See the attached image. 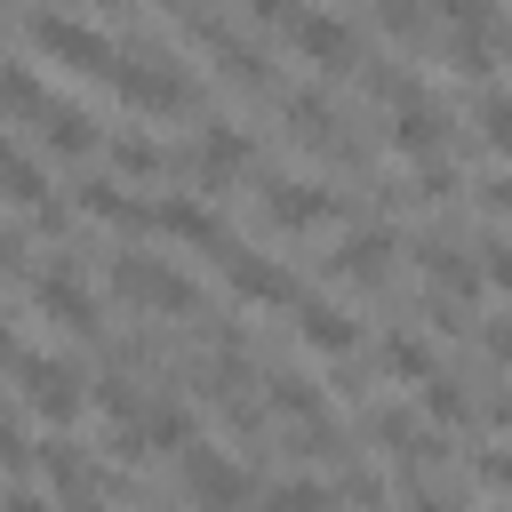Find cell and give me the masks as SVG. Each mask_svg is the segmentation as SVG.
I'll list each match as a JSON object with an SVG mask.
<instances>
[{
	"label": "cell",
	"instance_id": "obj_2",
	"mask_svg": "<svg viewBox=\"0 0 512 512\" xmlns=\"http://www.w3.org/2000/svg\"><path fill=\"white\" fill-rule=\"evenodd\" d=\"M280 40L304 64H320V72H352L360 64V24L352 16H328V8H288L280 16Z\"/></svg>",
	"mask_w": 512,
	"mask_h": 512
},
{
	"label": "cell",
	"instance_id": "obj_28",
	"mask_svg": "<svg viewBox=\"0 0 512 512\" xmlns=\"http://www.w3.org/2000/svg\"><path fill=\"white\" fill-rule=\"evenodd\" d=\"M480 208H496V216H512V168H496V176L480 184Z\"/></svg>",
	"mask_w": 512,
	"mask_h": 512
},
{
	"label": "cell",
	"instance_id": "obj_9",
	"mask_svg": "<svg viewBox=\"0 0 512 512\" xmlns=\"http://www.w3.org/2000/svg\"><path fill=\"white\" fill-rule=\"evenodd\" d=\"M224 280H232V296H248V304H304V288H296V272L288 264H272V256H256V248H224Z\"/></svg>",
	"mask_w": 512,
	"mask_h": 512
},
{
	"label": "cell",
	"instance_id": "obj_34",
	"mask_svg": "<svg viewBox=\"0 0 512 512\" xmlns=\"http://www.w3.org/2000/svg\"><path fill=\"white\" fill-rule=\"evenodd\" d=\"M496 48H504V64H512V16H504V24H496Z\"/></svg>",
	"mask_w": 512,
	"mask_h": 512
},
{
	"label": "cell",
	"instance_id": "obj_14",
	"mask_svg": "<svg viewBox=\"0 0 512 512\" xmlns=\"http://www.w3.org/2000/svg\"><path fill=\"white\" fill-rule=\"evenodd\" d=\"M40 144H48V152H88V144H96L88 104H64V96H56V104L40 112Z\"/></svg>",
	"mask_w": 512,
	"mask_h": 512
},
{
	"label": "cell",
	"instance_id": "obj_5",
	"mask_svg": "<svg viewBox=\"0 0 512 512\" xmlns=\"http://www.w3.org/2000/svg\"><path fill=\"white\" fill-rule=\"evenodd\" d=\"M16 384H24V408L48 416V424L80 416V400H88V392H80L88 376H80L72 360H56V352H24V360H16Z\"/></svg>",
	"mask_w": 512,
	"mask_h": 512
},
{
	"label": "cell",
	"instance_id": "obj_8",
	"mask_svg": "<svg viewBox=\"0 0 512 512\" xmlns=\"http://www.w3.org/2000/svg\"><path fill=\"white\" fill-rule=\"evenodd\" d=\"M152 232H168V240H184V248H208V256L232 248V240H224V216H216L208 200H192V192H160V200H152Z\"/></svg>",
	"mask_w": 512,
	"mask_h": 512
},
{
	"label": "cell",
	"instance_id": "obj_25",
	"mask_svg": "<svg viewBox=\"0 0 512 512\" xmlns=\"http://www.w3.org/2000/svg\"><path fill=\"white\" fill-rule=\"evenodd\" d=\"M424 416H440V424H464L472 416V400L456 392V376H424Z\"/></svg>",
	"mask_w": 512,
	"mask_h": 512
},
{
	"label": "cell",
	"instance_id": "obj_23",
	"mask_svg": "<svg viewBox=\"0 0 512 512\" xmlns=\"http://www.w3.org/2000/svg\"><path fill=\"white\" fill-rule=\"evenodd\" d=\"M264 512H336V496L320 480H280V488H264Z\"/></svg>",
	"mask_w": 512,
	"mask_h": 512
},
{
	"label": "cell",
	"instance_id": "obj_12",
	"mask_svg": "<svg viewBox=\"0 0 512 512\" xmlns=\"http://www.w3.org/2000/svg\"><path fill=\"white\" fill-rule=\"evenodd\" d=\"M296 336H304L312 352H352V344H360V320H352L344 304H320V296H304V304H296Z\"/></svg>",
	"mask_w": 512,
	"mask_h": 512
},
{
	"label": "cell",
	"instance_id": "obj_22",
	"mask_svg": "<svg viewBox=\"0 0 512 512\" xmlns=\"http://www.w3.org/2000/svg\"><path fill=\"white\" fill-rule=\"evenodd\" d=\"M472 120H480V144H488V152H512V96H504L496 80L472 96Z\"/></svg>",
	"mask_w": 512,
	"mask_h": 512
},
{
	"label": "cell",
	"instance_id": "obj_33",
	"mask_svg": "<svg viewBox=\"0 0 512 512\" xmlns=\"http://www.w3.org/2000/svg\"><path fill=\"white\" fill-rule=\"evenodd\" d=\"M24 352H16V336H8V320H0V368H16Z\"/></svg>",
	"mask_w": 512,
	"mask_h": 512
},
{
	"label": "cell",
	"instance_id": "obj_31",
	"mask_svg": "<svg viewBox=\"0 0 512 512\" xmlns=\"http://www.w3.org/2000/svg\"><path fill=\"white\" fill-rule=\"evenodd\" d=\"M0 512H48V504H40L32 488H8V496H0Z\"/></svg>",
	"mask_w": 512,
	"mask_h": 512
},
{
	"label": "cell",
	"instance_id": "obj_15",
	"mask_svg": "<svg viewBox=\"0 0 512 512\" xmlns=\"http://www.w3.org/2000/svg\"><path fill=\"white\" fill-rule=\"evenodd\" d=\"M80 208H88L96 224H152V208H144V200H128V192H120V176H88V184H80Z\"/></svg>",
	"mask_w": 512,
	"mask_h": 512
},
{
	"label": "cell",
	"instance_id": "obj_3",
	"mask_svg": "<svg viewBox=\"0 0 512 512\" xmlns=\"http://www.w3.org/2000/svg\"><path fill=\"white\" fill-rule=\"evenodd\" d=\"M112 288H120L128 304H144L152 320H176V312H192V304H200V296H192V280H184L168 256H128V248L112 256Z\"/></svg>",
	"mask_w": 512,
	"mask_h": 512
},
{
	"label": "cell",
	"instance_id": "obj_30",
	"mask_svg": "<svg viewBox=\"0 0 512 512\" xmlns=\"http://www.w3.org/2000/svg\"><path fill=\"white\" fill-rule=\"evenodd\" d=\"M480 344H488V360H512V312H504V320H488V328H480Z\"/></svg>",
	"mask_w": 512,
	"mask_h": 512
},
{
	"label": "cell",
	"instance_id": "obj_6",
	"mask_svg": "<svg viewBox=\"0 0 512 512\" xmlns=\"http://www.w3.org/2000/svg\"><path fill=\"white\" fill-rule=\"evenodd\" d=\"M32 304H40V312H48L56 328H72V336H96V328H104V320H96V296L80 288V272H72L64 256L32 272Z\"/></svg>",
	"mask_w": 512,
	"mask_h": 512
},
{
	"label": "cell",
	"instance_id": "obj_1",
	"mask_svg": "<svg viewBox=\"0 0 512 512\" xmlns=\"http://www.w3.org/2000/svg\"><path fill=\"white\" fill-rule=\"evenodd\" d=\"M24 40H32L40 56H56V64H80V72H112V64H120L112 32H104V24H88V16L32 8V16H24Z\"/></svg>",
	"mask_w": 512,
	"mask_h": 512
},
{
	"label": "cell",
	"instance_id": "obj_20",
	"mask_svg": "<svg viewBox=\"0 0 512 512\" xmlns=\"http://www.w3.org/2000/svg\"><path fill=\"white\" fill-rule=\"evenodd\" d=\"M0 192H8L16 208H48V176H40V160L8 144V152H0Z\"/></svg>",
	"mask_w": 512,
	"mask_h": 512
},
{
	"label": "cell",
	"instance_id": "obj_7",
	"mask_svg": "<svg viewBox=\"0 0 512 512\" xmlns=\"http://www.w3.org/2000/svg\"><path fill=\"white\" fill-rule=\"evenodd\" d=\"M392 152L416 160V168H440V152H448V112H440L432 96L392 104Z\"/></svg>",
	"mask_w": 512,
	"mask_h": 512
},
{
	"label": "cell",
	"instance_id": "obj_19",
	"mask_svg": "<svg viewBox=\"0 0 512 512\" xmlns=\"http://www.w3.org/2000/svg\"><path fill=\"white\" fill-rule=\"evenodd\" d=\"M40 472H48V488H64L72 504H88V480H96V464H88L72 440H48V448H40Z\"/></svg>",
	"mask_w": 512,
	"mask_h": 512
},
{
	"label": "cell",
	"instance_id": "obj_27",
	"mask_svg": "<svg viewBox=\"0 0 512 512\" xmlns=\"http://www.w3.org/2000/svg\"><path fill=\"white\" fill-rule=\"evenodd\" d=\"M480 280H496L512 296V240H480Z\"/></svg>",
	"mask_w": 512,
	"mask_h": 512
},
{
	"label": "cell",
	"instance_id": "obj_4",
	"mask_svg": "<svg viewBox=\"0 0 512 512\" xmlns=\"http://www.w3.org/2000/svg\"><path fill=\"white\" fill-rule=\"evenodd\" d=\"M184 504L192 512H248L256 504V480L240 472V456H224V448H184Z\"/></svg>",
	"mask_w": 512,
	"mask_h": 512
},
{
	"label": "cell",
	"instance_id": "obj_32",
	"mask_svg": "<svg viewBox=\"0 0 512 512\" xmlns=\"http://www.w3.org/2000/svg\"><path fill=\"white\" fill-rule=\"evenodd\" d=\"M488 416H496V424L512 432V392H496V400H488Z\"/></svg>",
	"mask_w": 512,
	"mask_h": 512
},
{
	"label": "cell",
	"instance_id": "obj_16",
	"mask_svg": "<svg viewBox=\"0 0 512 512\" xmlns=\"http://www.w3.org/2000/svg\"><path fill=\"white\" fill-rule=\"evenodd\" d=\"M272 408H280V416H296L304 432H320V424H328L320 384H312V376H296V368H280V376H272Z\"/></svg>",
	"mask_w": 512,
	"mask_h": 512
},
{
	"label": "cell",
	"instance_id": "obj_11",
	"mask_svg": "<svg viewBox=\"0 0 512 512\" xmlns=\"http://www.w3.org/2000/svg\"><path fill=\"white\" fill-rule=\"evenodd\" d=\"M392 224H360V232H344L336 240V256H328V272L336 280H352V288H384V272H392Z\"/></svg>",
	"mask_w": 512,
	"mask_h": 512
},
{
	"label": "cell",
	"instance_id": "obj_10",
	"mask_svg": "<svg viewBox=\"0 0 512 512\" xmlns=\"http://www.w3.org/2000/svg\"><path fill=\"white\" fill-rule=\"evenodd\" d=\"M264 216H272L280 232H312V224L336 216V192L312 184V176H272V184H264Z\"/></svg>",
	"mask_w": 512,
	"mask_h": 512
},
{
	"label": "cell",
	"instance_id": "obj_17",
	"mask_svg": "<svg viewBox=\"0 0 512 512\" xmlns=\"http://www.w3.org/2000/svg\"><path fill=\"white\" fill-rule=\"evenodd\" d=\"M56 96L40 88V72L32 64H16V56H0V112H16V120H40Z\"/></svg>",
	"mask_w": 512,
	"mask_h": 512
},
{
	"label": "cell",
	"instance_id": "obj_24",
	"mask_svg": "<svg viewBox=\"0 0 512 512\" xmlns=\"http://www.w3.org/2000/svg\"><path fill=\"white\" fill-rule=\"evenodd\" d=\"M376 32H392V40H432L440 16H424V8H408V0H384V8H376Z\"/></svg>",
	"mask_w": 512,
	"mask_h": 512
},
{
	"label": "cell",
	"instance_id": "obj_18",
	"mask_svg": "<svg viewBox=\"0 0 512 512\" xmlns=\"http://www.w3.org/2000/svg\"><path fill=\"white\" fill-rule=\"evenodd\" d=\"M104 160H112V176H136V184H152V176H168V168H176L152 136H112V144H104Z\"/></svg>",
	"mask_w": 512,
	"mask_h": 512
},
{
	"label": "cell",
	"instance_id": "obj_26",
	"mask_svg": "<svg viewBox=\"0 0 512 512\" xmlns=\"http://www.w3.org/2000/svg\"><path fill=\"white\" fill-rule=\"evenodd\" d=\"M472 480L496 488V496H512V448H480V456H472Z\"/></svg>",
	"mask_w": 512,
	"mask_h": 512
},
{
	"label": "cell",
	"instance_id": "obj_13",
	"mask_svg": "<svg viewBox=\"0 0 512 512\" xmlns=\"http://www.w3.org/2000/svg\"><path fill=\"white\" fill-rule=\"evenodd\" d=\"M416 264H424L448 296H472V280H480V264H464V248H456L448 232H416Z\"/></svg>",
	"mask_w": 512,
	"mask_h": 512
},
{
	"label": "cell",
	"instance_id": "obj_21",
	"mask_svg": "<svg viewBox=\"0 0 512 512\" xmlns=\"http://www.w3.org/2000/svg\"><path fill=\"white\" fill-rule=\"evenodd\" d=\"M376 368H384V376H408V384L440 376V368H432V344H424V336H384V344H376Z\"/></svg>",
	"mask_w": 512,
	"mask_h": 512
},
{
	"label": "cell",
	"instance_id": "obj_29",
	"mask_svg": "<svg viewBox=\"0 0 512 512\" xmlns=\"http://www.w3.org/2000/svg\"><path fill=\"white\" fill-rule=\"evenodd\" d=\"M24 456H32V448H24V432H16V424H0V472H24Z\"/></svg>",
	"mask_w": 512,
	"mask_h": 512
}]
</instances>
